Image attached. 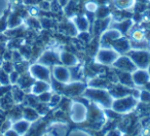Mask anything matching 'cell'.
<instances>
[{
    "mask_svg": "<svg viewBox=\"0 0 150 136\" xmlns=\"http://www.w3.org/2000/svg\"><path fill=\"white\" fill-rule=\"evenodd\" d=\"M82 95L86 99L103 108H110L113 101V97L111 96L109 90L105 88H96V87L86 88Z\"/></svg>",
    "mask_w": 150,
    "mask_h": 136,
    "instance_id": "cell-1",
    "label": "cell"
},
{
    "mask_svg": "<svg viewBox=\"0 0 150 136\" xmlns=\"http://www.w3.org/2000/svg\"><path fill=\"white\" fill-rule=\"evenodd\" d=\"M138 105V99L133 94L113 99L110 108L116 113H129L133 111Z\"/></svg>",
    "mask_w": 150,
    "mask_h": 136,
    "instance_id": "cell-2",
    "label": "cell"
},
{
    "mask_svg": "<svg viewBox=\"0 0 150 136\" xmlns=\"http://www.w3.org/2000/svg\"><path fill=\"white\" fill-rule=\"evenodd\" d=\"M120 55L113 48L101 46L95 57V63L100 65H112Z\"/></svg>",
    "mask_w": 150,
    "mask_h": 136,
    "instance_id": "cell-3",
    "label": "cell"
},
{
    "mask_svg": "<svg viewBox=\"0 0 150 136\" xmlns=\"http://www.w3.org/2000/svg\"><path fill=\"white\" fill-rule=\"evenodd\" d=\"M127 56L133 60L137 68L147 69L150 63V52L146 50H131L127 53Z\"/></svg>",
    "mask_w": 150,
    "mask_h": 136,
    "instance_id": "cell-4",
    "label": "cell"
},
{
    "mask_svg": "<svg viewBox=\"0 0 150 136\" xmlns=\"http://www.w3.org/2000/svg\"><path fill=\"white\" fill-rule=\"evenodd\" d=\"M29 73L33 80H43V82H50L52 73L48 67L40 63H36L29 67Z\"/></svg>",
    "mask_w": 150,
    "mask_h": 136,
    "instance_id": "cell-5",
    "label": "cell"
},
{
    "mask_svg": "<svg viewBox=\"0 0 150 136\" xmlns=\"http://www.w3.org/2000/svg\"><path fill=\"white\" fill-rule=\"evenodd\" d=\"M88 117V110L86 105L79 102H73L70 106V117L75 123H83Z\"/></svg>",
    "mask_w": 150,
    "mask_h": 136,
    "instance_id": "cell-6",
    "label": "cell"
},
{
    "mask_svg": "<svg viewBox=\"0 0 150 136\" xmlns=\"http://www.w3.org/2000/svg\"><path fill=\"white\" fill-rule=\"evenodd\" d=\"M112 65L118 71L129 72V73H132L137 69V66L135 65V63L127 55H120Z\"/></svg>",
    "mask_w": 150,
    "mask_h": 136,
    "instance_id": "cell-7",
    "label": "cell"
},
{
    "mask_svg": "<svg viewBox=\"0 0 150 136\" xmlns=\"http://www.w3.org/2000/svg\"><path fill=\"white\" fill-rule=\"evenodd\" d=\"M52 76L61 84H68L71 80V71L69 68L61 64H56L52 67Z\"/></svg>",
    "mask_w": 150,
    "mask_h": 136,
    "instance_id": "cell-8",
    "label": "cell"
},
{
    "mask_svg": "<svg viewBox=\"0 0 150 136\" xmlns=\"http://www.w3.org/2000/svg\"><path fill=\"white\" fill-rule=\"evenodd\" d=\"M122 36L123 34L118 29H116V28H111V29L106 30L101 35V46H109L110 48L115 40L122 37Z\"/></svg>",
    "mask_w": 150,
    "mask_h": 136,
    "instance_id": "cell-9",
    "label": "cell"
},
{
    "mask_svg": "<svg viewBox=\"0 0 150 136\" xmlns=\"http://www.w3.org/2000/svg\"><path fill=\"white\" fill-rule=\"evenodd\" d=\"M132 80L135 87H143L150 83V74L147 69L137 68L134 72H132Z\"/></svg>",
    "mask_w": 150,
    "mask_h": 136,
    "instance_id": "cell-10",
    "label": "cell"
},
{
    "mask_svg": "<svg viewBox=\"0 0 150 136\" xmlns=\"http://www.w3.org/2000/svg\"><path fill=\"white\" fill-rule=\"evenodd\" d=\"M60 62V57L54 51H45L38 59V63L43 64L45 66H54Z\"/></svg>",
    "mask_w": 150,
    "mask_h": 136,
    "instance_id": "cell-11",
    "label": "cell"
},
{
    "mask_svg": "<svg viewBox=\"0 0 150 136\" xmlns=\"http://www.w3.org/2000/svg\"><path fill=\"white\" fill-rule=\"evenodd\" d=\"M67 87L64 88V92L67 95L70 96H77V95H82L86 90V84L80 82H74V83H68L66 84Z\"/></svg>",
    "mask_w": 150,
    "mask_h": 136,
    "instance_id": "cell-12",
    "label": "cell"
},
{
    "mask_svg": "<svg viewBox=\"0 0 150 136\" xmlns=\"http://www.w3.org/2000/svg\"><path fill=\"white\" fill-rule=\"evenodd\" d=\"M111 48H113L119 55H125L127 54L129 51L132 50L131 41L125 37H120L117 40H115L112 43Z\"/></svg>",
    "mask_w": 150,
    "mask_h": 136,
    "instance_id": "cell-13",
    "label": "cell"
},
{
    "mask_svg": "<svg viewBox=\"0 0 150 136\" xmlns=\"http://www.w3.org/2000/svg\"><path fill=\"white\" fill-rule=\"evenodd\" d=\"M60 57V62L62 65L66 67H75L78 64V59L77 57L73 55L72 53H69L67 51H63L59 54Z\"/></svg>",
    "mask_w": 150,
    "mask_h": 136,
    "instance_id": "cell-14",
    "label": "cell"
},
{
    "mask_svg": "<svg viewBox=\"0 0 150 136\" xmlns=\"http://www.w3.org/2000/svg\"><path fill=\"white\" fill-rule=\"evenodd\" d=\"M72 22L76 26L78 32H88L90 29V21L86 16H75Z\"/></svg>",
    "mask_w": 150,
    "mask_h": 136,
    "instance_id": "cell-15",
    "label": "cell"
},
{
    "mask_svg": "<svg viewBox=\"0 0 150 136\" xmlns=\"http://www.w3.org/2000/svg\"><path fill=\"white\" fill-rule=\"evenodd\" d=\"M31 93L34 95H39L41 93L50 91V85L48 82H43V80H36L31 86Z\"/></svg>",
    "mask_w": 150,
    "mask_h": 136,
    "instance_id": "cell-16",
    "label": "cell"
},
{
    "mask_svg": "<svg viewBox=\"0 0 150 136\" xmlns=\"http://www.w3.org/2000/svg\"><path fill=\"white\" fill-rule=\"evenodd\" d=\"M117 78H118L120 85L125 87H127V88L133 89L134 87V83L133 80H132V73L129 72H123V71H118L117 72Z\"/></svg>",
    "mask_w": 150,
    "mask_h": 136,
    "instance_id": "cell-17",
    "label": "cell"
},
{
    "mask_svg": "<svg viewBox=\"0 0 150 136\" xmlns=\"http://www.w3.org/2000/svg\"><path fill=\"white\" fill-rule=\"evenodd\" d=\"M30 127V122L27 120H21V121H17L15 124L13 125V128L20 136L24 135L26 132L28 131Z\"/></svg>",
    "mask_w": 150,
    "mask_h": 136,
    "instance_id": "cell-18",
    "label": "cell"
},
{
    "mask_svg": "<svg viewBox=\"0 0 150 136\" xmlns=\"http://www.w3.org/2000/svg\"><path fill=\"white\" fill-rule=\"evenodd\" d=\"M113 4L118 9H131L135 7L136 0H113Z\"/></svg>",
    "mask_w": 150,
    "mask_h": 136,
    "instance_id": "cell-19",
    "label": "cell"
},
{
    "mask_svg": "<svg viewBox=\"0 0 150 136\" xmlns=\"http://www.w3.org/2000/svg\"><path fill=\"white\" fill-rule=\"evenodd\" d=\"M23 117L29 122H33L39 117V113L32 107H26L23 110Z\"/></svg>",
    "mask_w": 150,
    "mask_h": 136,
    "instance_id": "cell-20",
    "label": "cell"
},
{
    "mask_svg": "<svg viewBox=\"0 0 150 136\" xmlns=\"http://www.w3.org/2000/svg\"><path fill=\"white\" fill-rule=\"evenodd\" d=\"M117 23H118V25H114V28L118 29L122 34H125V32L129 31V28H131L132 25H133V22H132V20H125V21L117 22Z\"/></svg>",
    "mask_w": 150,
    "mask_h": 136,
    "instance_id": "cell-21",
    "label": "cell"
},
{
    "mask_svg": "<svg viewBox=\"0 0 150 136\" xmlns=\"http://www.w3.org/2000/svg\"><path fill=\"white\" fill-rule=\"evenodd\" d=\"M21 24V18L18 15H11L8 21H7V27L16 28Z\"/></svg>",
    "mask_w": 150,
    "mask_h": 136,
    "instance_id": "cell-22",
    "label": "cell"
},
{
    "mask_svg": "<svg viewBox=\"0 0 150 136\" xmlns=\"http://www.w3.org/2000/svg\"><path fill=\"white\" fill-rule=\"evenodd\" d=\"M9 74L6 73L4 70L1 68L0 69V85L1 86H7L9 84Z\"/></svg>",
    "mask_w": 150,
    "mask_h": 136,
    "instance_id": "cell-23",
    "label": "cell"
},
{
    "mask_svg": "<svg viewBox=\"0 0 150 136\" xmlns=\"http://www.w3.org/2000/svg\"><path fill=\"white\" fill-rule=\"evenodd\" d=\"M138 98L144 103H149L150 102V91L149 90H141L139 93V97Z\"/></svg>",
    "mask_w": 150,
    "mask_h": 136,
    "instance_id": "cell-24",
    "label": "cell"
},
{
    "mask_svg": "<svg viewBox=\"0 0 150 136\" xmlns=\"http://www.w3.org/2000/svg\"><path fill=\"white\" fill-rule=\"evenodd\" d=\"M11 103H13V98H11V96H7V95H5V96L1 97V99H0V104H1V106H2V108H9V107L11 106Z\"/></svg>",
    "mask_w": 150,
    "mask_h": 136,
    "instance_id": "cell-25",
    "label": "cell"
},
{
    "mask_svg": "<svg viewBox=\"0 0 150 136\" xmlns=\"http://www.w3.org/2000/svg\"><path fill=\"white\" fill-rule=\"evenodd\" d=\"M52 94H50V91H47V92H44V93H41V94L37 95V96H38L37 98H38V100H39L40 102L48 103V102H50V98H52Z\"/></svg>",
    "mask_w": 150,
    "mask_h": 136,
    "instance_id": "cell-26",
    "label": "cell"
},
{
    "mask_svg": "<svg viewBox=\"0 0 150 136\" xmlns=\"http://www.w3.org/2000/svg\"><path fill=\"white\" fill-rule=\"evenodd\" d=\"M98 9V4L94 1H88V2L86 3V11H88V13H96Z\"/></svg>",
    "mask_w": 150,
    "mask_h": 136,
    "instance_id": "cell-27",
    "label": "cell"
},
{
    "mask_svg": "<svg viewBox=\"0 0 150 136\" xmlns=\"http://www.w3.org/2000/svg\"><path fill=\"white\" fill-rule=\"evenodd\" d=\"M23 92H22L20 89H16V90L13 91V95H11V97H13V99H15L16 101H18V102H21L22 100H23Z\"/></svg>",
    "mask_w": 150,
    "mask_h": 136,
    "instance_id": "cell-28",
    "label": "cell"
},
{
    "mask_svg": "<svg viewBox=\"0 0 150 136\" xmlns=\"http://www.w3.org/2000/svg\"><path fill=\"white\" fill-rule=\"evenodd\" d=\"M61 96L59 94H52V98H50V105L52 107H54V106H57V105H59V103L61 102Z\"/></svg>",
    "mask_w": 150,
    "mask_h": 136,
    "instance_id": "cell-29",
    "label": "cell"
},
{
    "mask_svg": "<svg viewBox=\"0 0 150 136\" xmlns=\"http://www.w3.org/2000/svg\"><path fill=\"white\" fill-rule=\"evenodd\" d=\"M2 69L4 70L6 73L9 74L11 72H13V70H15V66L11 64V61H6V62H5L4 64L2 65Z\"/></svg>",
    "mask_w": 150,
    "mask_h": 136,
    "instance_id": "cell-30",
    "label": "cell"
},
{
    "mask_svg": "<svg viewBox=\"0 0 150 136\" xmlns=\"http://www.w3.org/2000/svg\"><path fill=\"white\" fill-rule=\"evenodd\" d=\"M19 78H20L19 71L13 70V72H11V73H9V82H11V84H16V83H18Z\"/></svg>",
    "mask_w": 150,
    "mask_h": 136,
    "instance_id": "cell-31",
    "label": "cell"
},
{
    "mask_svg": "<svg viewBox=\"0 0 150 136\" xmlns=\"http://www.w3.org/2000/svg\"><path fill=\"white\" fill-rule=\"evenodd\" d=\"M142 21L150 22V9H147L142 14Z\"/></svg>",
    "mask_w": 150,
    "mask_h": 136,
    "instance_id": "cell-32",
    "label": "cell"
},
{
    "mask_svg": "<svg viewBox=\"0 0 150 136\" xmlns=\"http://www.w3.org/2000/svg\"><path fill=\"white\" fill-rule=\"evenodd\" d=\"M57 1H58L59 4L62 7H66L69 4V2H70V0H57Z\"/></svg>",
    "mask_w": 150,
    "mask_h": 136,
    "instance_id": "cell-33",
    "label": "cell"
},
{
    "mask_svg": "<svg viewBox=\"0 0 150 136\" xmlns=\"http://www.w3.org/2000/svg\"><path fill=\"white\" fill-rule=\"evenodd\" d=\"M5 136H20L15 130H7V132L5 133Z\"/></svg>",
    "mask_w": 150,
    "mask_h": 136,
    "instance_id": "cell-34",
    "label": "cell"
},
{
    "mask_svg": "<svg viewBox=\"0 0 150 136\" xmlns=\"http://www.w3.org/2000/svg\"><path fill=\"white\" fill-rule=\"evenodd\" d=\"M6 26H7V23H5L4 21H0V32L3 31Z\"/></svg>",
    "mask_w": 150,
    "mask_h": 136,
    "instance_id": "cell-35",
    "label": "cell"
},
{
    "mask_svg": "<svg viewBox=\"0 0 150 136\" xmlns=\"http://www.w3.org/2000/svg\"><path fill=\"white\" fill-rule=\"evenodd\" d=\"M143 136H150V129H147L144 131Z\"/></svg>",
    "mask_w": 150,
    "mask_h": 136,
    "instance_id": "cell-36",
    "label": "cell"
},
{
    "mask_svg": "<svg viewBox=\"0 0 150 136\" xmlns=\"http://www.w3.org/2000/svg\"><path fill=\"white\" fill-rule=\"evenodd\" d=\"M147 71L149 72V74H150V63H149V65H148V67H147Z\"/></svg>",
    "mask_w": 150,
    "mask_h": 136,
    "instance_id": "cell-37",
    "label": "cell"
}]
</instances>
